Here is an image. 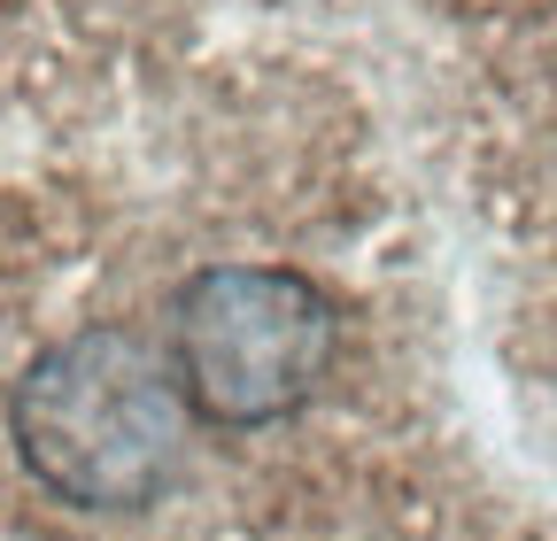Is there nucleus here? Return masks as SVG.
Listing matches in <instances>:
<instances>
[{
	"label": "nucleus",
	"mask_w": 557,
	"mask_h": 541,
	"mask_svg": "<svg viewBox=\"0 0 557 541\" xmlns=\"http://www.w3.org/2000/svg\"><path fill=\"white\" fill-rule=\"evenodd\" d=\"M194 402L171 349L132 325H78L9 387V441L24 471L78 511H139L186 464Z\"/></svg>",
	"instance_id": "obj_1"
},
{
	"label": "nucleus",
	"mask_w": 557,
	"mask_h": 541,
	"mask_svg": "<svg viewBox=\"0 0 557 541\" xmlns=\"http://www.w3.org/2000/svg\"><path fill=\"white\" fill-rule=\"evenodd\" d=\"M341 310L287 263H209L171 294V364L209 426H278L325 387Z\"/></svg>",
	"instance_id": "obj_2"
}]
</instances>
